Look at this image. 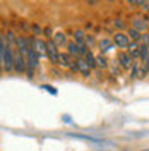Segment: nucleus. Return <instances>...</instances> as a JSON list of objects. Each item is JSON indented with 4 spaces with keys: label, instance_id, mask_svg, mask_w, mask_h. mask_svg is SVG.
Here are the masks:
<instances>
[{
    "label": "nucleus",
    "instance_id": "f257e3e1",
    "mask_svg": "<svg viewBox=\"0 0 149 151\" xmlns=\"http://www.w3.org/2000/svg\"><path fill=\"white\" fill-rule=\"evenodd\" d=\"M0 55H2V65L5 70H10L14 67V55L10 53V48L5 45V36H2V47H0Z\"/></svg>",
    "mask_w": 149,
    "mask_h": 151
},
{
    "label": "nucleus",
    "instance_id": "f03ea898",
    "mask_svg": "<svg viewBox=\"0 0 149 151\" xmlns=\"http://www.w3.org/2000/svg\"><path fill=\"white\" fill-rule=\"evenodd\" d=\"M67 48H69V55L77 57V58L86 57V53L89 52V50L86 48V45H79V43H75V41H70V43L67 45Z\"/></svg>",
    "mask_w": 149,
    "mask_h": 151
},
{
    "label": "nucleus",
    "instance_id": "7ed1b4c3",
    "mask_svg": "<svg viewBox=\"0 0 149 151\" xmlns=\"http://www.w3.org/2000/svg\"><path fill=\"white\" fill-rule=\"evenodd\" d=\"M113 43H115L118 48H129L132 41H130V38L127 36L125 33H120V31H118V33L113 36Z\"/></svg>",
    "mask_w": 149,
    "mask_h": 151
},
{
    "label": "nucleus",
    "instance_id": "20e7f679",
    "mask_svg": "<svg viewBox=\"0 0 149 151\" xmlns=\"http://www.w3.org/2000/svg\"><path fill=\"white\" fill-rule=\"evenodd\" d=\"M47 57L53 62V64H58V60H60V53H58V48L53 41H48L47 43Z\"/></svg>",
    "mask_w": 149,
    "mask_h": 151
},
{
    "label": "nucleus",
    "instance_id": "39448f33",
    "mask_svg": "<svg viewBox=\"0 0 149 151\" xmlns=\"http://www.w3.org/2000/svg\"><path fill=\"white\" fill-rule=\"evenodd\" d=\"M12 55H14V67H16V70H17V72H22V70L26 69V57L22 55L19 50L17 52L14 50Z\"/></svg>",
    "mask_w": 149,
    "mask_h": 151
},
{
    "label": "nucleus",
    "instance_id": "423d86ee",
    "mask_svg": "<svg viewBox=\"0 0 149 151\" xmlns=\"http://www.w3.org/2000/svg\"><path fill=\"white\" fill-rule=\"evenodd\" d=\"M132 28L135 29V31H139V33H146V29L149 28V22L146 17H135L132 21Z\"/></svg>",
    "mask_w": 149,
    "mask_h": 151
},
{
    "label": "nucleus",
    "instance_id": "0eeeda50",
    "mask_svg": "<svg viewBox=\"0 0 149 151\" xmlns=\"http://www.w3.org/2000/svg\"><path fill=\"white\" fill-rule=\"evenodd\" d=\"M75 67H77V70H79L82 76L89 77V74H91V67H89V64H87L84 58H75Z\"/></svg>",
    "mask_w": 149,
    "mask_h": 151
},
{
    "label": "nucleus",
    "instance_id": "6e6552de",
    "mask_svg": "<svg viewBox=\"0 0 149 151\" xmlns=\"http://www.w3.org/2000/svg\"><path fill=\"white\" fill-rule=\"evenodd\" d=\"M118 64H120V67H123V69H130V67H134L132 57L129 55L127 52H120V53H118Z\"/></svg>",
    "mask_w": 149,
    "mask_h": 151
},
{
    "label": "nucleus",
    "instance_id": "1a4fd4ad",
    "mask_svg": "<svg viewBox=\"0 0 149 151\" xmlns=\"http://www.w3.org/2000/svg\"><path fill=\"white\" fill-rule=\"evenodd\" d=\"M146 74H148L146 67L140 65V64H134V67H132V74H130L134 79H142Z\"/></svg>",
    "mask_w": 149,
    "mask_h": 151
},
{
    "label": "nucleus",
    "instance_id": "9d476101",
    "mask_svg": "<svg viewBox=\"0 0 149 151\" xmlns=\"http://www.w3.org/2000/svg\"><path fill=\"white\" fill-rule=\"evenodd\" d=\"M26 64H28L31 69L38 67V53L34 52V48H31L28 52V55H26Z\"/></svg>",
    "mask_w": 149,
    "mask_h": 151
},
{
    "label": "nucleus",
    "instance_id": "9b49d317",
    "mask_svg": "<svg viewBox=\"0 0 149 151\" xmlns=\"http://www.w3.org/2000/svg\"><path fill=\"white\" fill-rule=\"evenodd\" d=\"M52 41L55 43L57 47H64V45H67V36L62 33V31H58V33H55V35H53Z\"/></svg>",
    "mask_w": 149,
    "mask_h": 151
},
{
    "label": "nucleus",
    "instance_id": "f8f14e48",
    "mask_svg": "<svg viewBox=\"0 0 149 151\" xmlns=\"http://www.w3.org/2000/svg\"><path fill=\"white\" fill-rule=\"evenodd\" d=\"M34 52H36L38 55H47V43L45 41H41V40H34Z\"/></svg>",
    "mask_w": 149,
    "mask_h": 151
},
{
    "label": "nucleus",
    "instance_id": "ddd939ff",
    "mask_svg": "<svg viewBox=\"0 0 149 151\" xmlns=\"http://www.w3.org/2000/svg\"><path fill=\"white\" fill-rule=\"evenodd\" d=\"M113 40H108V38H103L101 41H100V50H101V55L105 52H108V50H112L113 48Z\"/></svg>",
    "mask_w": 149,
    "mask_h": 151
},
{
    "label": "nucleus",
    "instance_id": "4468645a",
    "mask_svg": "<svg viewBox=\"0 0 149 151\" xmlns=\"http://www.w3.org/2000/svg\"><path fill=\"white\" fill-rule=\"evenodd\" d=\"M127 53H129L132 58L140 57V45H139V43H130V47L127 48Z\"/></svg>",
    "mask_w": 149,
    "mask_h": 151
},
{
    "label": "nucleus",
    "instance_id": "2eb2a0df",
    "mask_svg": "<svg viewBox=\"0 0 149 151\" xmlns=\"http://www.w3.org/2000/svg\"><path fill=\"white\" fill-rule=\"evenodd\" d=\"M74 41L75 43H79V45H86V43H87V36L84 35V31L77 29V31L74 33Z\"/></svg>",
    "mask_w": 149,
    "mask_h": 151
},
{
    "label": "nucleus",
    "instance_id": "dca6fc26",
    "mask_svg": "<svg viewBox=\"0 0 149 151\" xmlns=\"http://www.w3.org/2000/svg\"><path fill=\"white\" fill-rule=\"evenodd\" d=\"M127 36L130 38L132 43H139L140 40H142V33H139V31H135L134 28L129 29V33H127Z\"/></svg>",
    "mask_w": 149,
    "mask_h": 151
},
{
    "label": "nucleus",
    "instance_id": "f3484780",
    "mask_svg": "<svg viewBox=\"0 0 149 151\" xmlns=\"http://www.w3.org/2000/svg\"><path fill=\"white\" fill-rule=\"evenodd\" d=\"M58 65L65 67V69H70V67H72V64H70V60H69V55H65V53H60V60H58Z\"/></svg>",
    "mask_w": 149,
    "mask_h": 151
},
{
    "label": "nucleus",
    "instance_id": "a211bd4d",
    "mask_svg": "<svg viewBox=\"0 0 149 151\" xmlns=\"http://www.w3.org/2000/svg\"><path fill=\"white\" fill-rule=\"evenodd\" d=\"M84 60H86V62L89 64V67H91V69H93V67H96V57H94L93 53H91V50H89V52L86 53V57H84Z\"/></svg>",
    "mask_w": 149,
    "mask_h": 151
},
{
    "label": "nucleus",
    "instance_id": "6ab92c4d",
    "mask_svg": "<svg viewBox=\"0 0 149 151\" xmlns=\"http://www.w3.org/2000/svg\"><path fill=\"white\" fill-rule=\"evenodd\" d=\"M96 65L105 69V67H108V60H106L103 55H96Z\"/></svg>",
    "mask_w": 149,
    "mask_h": 151
},
{
    "label": "nucleus",
    "instance_id": "aec40b11",
    "mask_svg": "<svg viewBox=\"0 0 149 151\" xmlns=\"http://www.w3.org/2000/svg\"><path fill=\"white\" fill-rule=\"evenodd\" d=\"M148 57H149V45L140 43V58H142V60H146Z\"/></svg>",
    "mask_w": 149,
    "mask_h": 151
},
{
    "label": "nucleus",
    "instance_id": "412c9836",
    "mask_svg": "<svg viewBox=\"0 0 149 151\" xmlns=\"http://www.w3.org/2000/svg\"><path fill=\"white\" fill-rule=\"evenodd\" d=\"M41 89H45V91H48V93H52V94H53V96H55V94H57V89H55V88H53V86L43 84V86H41Z\"/></svg>",
    "mask_w": 149,
    "mask_h": 151
},
{
    "label": "nucleus",
    "instance_id": "4be33fe9",
    "mask_svg": "<svg viewBox=\"0 0 149 151\" xmlns=\"http://www.w3.org/2000/svg\"><path fill=\"white\" fill-rule=\"evenodd\" d=\"M115 26H117L118 29H123V28H125V24H123V21H122V19H117V21H115Z\"/></svg>",
    "mask_w": 149,
    "mask_h": 151
},
{
    "label": "nucleus",
    "instance_id": "5701e85b",
    "mask_svg": "<svg viewBox=\"0 0 149 151\" xmlns=\"http://www.w3.org/2000/svg\"><path fill=\"white\" fill-rule=\"evenodd\" d=\"M142 65L146 67V70H148V72H149V57H148V58H146V60H144V64H142Z\"/></svg>",
    "mask_w": 149,
    "mask_h": 151
},
{
    "label": "nucleus",
    "instance_id": "b1692460",
    "mask_svg": "<svg viewBox=\"0 0 149 151\" xmlns=\"http://www.w3.org/2000/svg\"><path fill=\"white\" fill-rule=\"evenodd\" d=\"M62 119H64V122H67V124H70V122H72V120H70V117H69V115H64V117H62Z\"/></svg>",
    "mask_w": 149,
    "mask_h": 151
},
{
    "label": "nucleus",
    "instance_id": "393cba45",
    "mask_svg": "<svg viewBox=\"0 0 149 151\" xmlns=\"http://www.w3.org/2000/svg\"><path fill=\"white\" fill-rule=\"evenodd\" d=\"M43 33H45L47 36H52V38H53V35H52V31H50V29H43Z\"/></svg>",
    "mask_w": 149,
    "mask_h": 151
},
{
    "label": "nucleus",
    "instance_id": "a878e982",
    "mask_svg": "<svg viewBox=\"0 0 149 151\" xmlns=\"http://www.w3.org/2000/svg\"><path fill=\"white\" fill-rule=\"evenodd\" d=\"M33 31H34V33H38V35L41 33V29H39V26H33Z\"/></svg>",
    "mask_w": 149,
    "mask_h": 151
},
{
    "label": "nucleus",
    "instance_id": "bb28decb",
    "mask_svg": "<svg viewBox=\"0 0 149 151\" xmlns=\"http://www.w3.org/2000/svg\"><path fill=\"white\" fill-rule=\"evenodd\" d=\"M144 151H149V150H144Z\"/></svg>",
    "mask_w": 149,
    "mask_h": 151
}]
</instances>
